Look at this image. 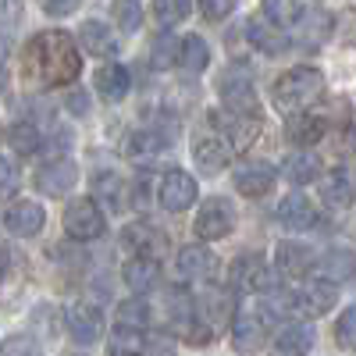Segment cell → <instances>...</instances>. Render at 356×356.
<instances>
[{"label": "cell", "mask_w": 356, "mask_h": 356, "mask_svg": "<svg viewBox=\"0 0 356 356\" xmlns=\"http://www.w3.org/2000/svg\"><path fill=\"white\" fill-rule=\"evenodd\" d=\"M79 68H82V57L75 50V40L68 33H61V29L40 33L25 50V72L33 75L40 86H47V89L75 82Z\"/></svg>", "instance_id": "cell-1"}, {"label": "cell", "mask_w": 356, "mask_h": 356, "mask_svg": "<svg viewBox=\"0 0 356 356\" xmlns=\"http://www.w3.org/2000/svg\"><path fill=\"white\" fill-rule=\"evenodd\" d=\"M321 93H324V75L317 68H292L275 82V107L285 114L307 111Z\"/></svg>", "instance_id": "cell-2"}, {"label": "cell", "mask_w": 356, "mask_h": 356, "mask_svg": "<svg viewBox=\"0 0 356 356\" xmlns=\"http://www.w3.org/2000/svg\"><path fill=\"white\" fill-rule=\"evenodd\" d=\"M65 232L72 235V239H79V243L100 239L104 235V214H100L97 200H89V196L72 200L65 207Z\"/></svg>", "instance_id": "cell-3"}, {"label": "cell", "mask_w": 356, "mask_h": 356, "mask_svg": "<svg viewBox=\"0 0 356 356\" xmlns=\"http://www.w3.org/2000/svg\"><path fill=\"white\" fill-rule=\"evenodd\" d=\"M228 278H232V285L239 289V292H267V289H271V282H275L271 264H267V257H260V253L235 257Z\"/></svg>", "instance_id": "cell-4"}, {"label": "cell", "mask_w": 356, "mask_h": 356, "mask_svg": "<svg viewBox=\"0 0 356 356\" xmlns=\"http://www.w3.org/2000/svg\"><path fill=\"white\" fill-rule=\"evenodd\" d=\"M271 321L275 314L267 307H246L235 314L232 321V339H235V349H253L267 339V332H271Z\"/></svg>", "instance_id": "cell-5"}, {"label": "cell", "mask_w": 356, "mask_h": 356, "mask_svg": "<svg viewBox=\"0 0 356 356\" xmlns=\"http://www.w3.org/2000/svg\"><path fill=\"white\" fill-rule=\"evenodd\" d=\"M157 196H161V207H164V211L178 214V211H189V207L196 203L200 186H196V178H193L189 171H168V175L161 178Z\"/></svg>", "instance_id": "cell-6"}, {"label": "cell", "mask_w": 356, "mask_h": 356, "mask_svg": "<svg viewBox=\"0 0 356 356\" xmlns=\"http://www.w3.org/2000/svg\"><path fill=\"white\" fill-rule=\"evenodd\" d=\"M232 228H235V207L225 196H214L200 207V214H196V235L200 239H225Z\"/></svg>", "instance_id": "cell-7"}, {"label": "cell", "mask_w": 356, "mask_h": 356, "mask_svg": "<svg viewBox=\"0 0 356 356\" xmlns=\"http://www.w3.org/2000/svg\"><path fill=\"white\" fill-rule=\"evenodd\" d=\"M335 282L328 278H314L307 282L303 289H296L292 292V314H303V317H321V314H328L332 303H335Z\"/></svg>", "instance_id": "cell-8"}, {"label": "cell", "mask_w": 356, "mask_h": 356, "mask_svg": "<svg viewBox=\"0 0 356 356\" xmlns=\"http://www.w3.org/2000/svg\"><path fill=\"white\" fill-rule=\"evenodd\" d=\"M43 221H47V214H43V207H40L36 200H18V203L8 207V214H4L8 232H15L18 239H29V235H36V232L43 228Z\"/></svg>", "instance_id": "cell-9"}, {"label": "cell", "mask_w": 356, "mask_h": 356, "mask_svg": "<svg viewBox=\"0 0 356 356\" xmlns=\"http://www.w3.org/2000/svg\"><path fill=\"white\" fill-rule=\"evenodd\" d=\"M221 100L232 114H257V93L250 86V75L232 72L221 79Z\"/></svg>", "instance_id": "cell-10"}, {"label": "cell", "mask_w": 356, "mask_h": 356, "mask_svg": "<svg viewBox=\"0 0 356 356\" xmlns=\"http://www.w3.org/2000/svg\"><path fill=\"white\" fill-rule=\"evenodd\" d=\"M65 321H68V332L79 346H93L100 335H104V321L93 307H86V303H75L65 310Z\"/></svg>", "instance_id": "cell-11"}, {"label": "cell", "mask_w": 356, "mask_h": 356, "mask_svg": "<svg viewBox=\"0 0 356 356\" xmlns=\"http://www.w3.org/2000/svg\"><path fill=\"white\" fill-rule=\"evenodd\" d=\"M75 182H79V168L72 161H50L47 168L36 171V186L47 196H65L68 189H75Z\"/></svg>", "instance_id": "cell-12"}, {"label": "cell", "mask_w": 356, "mask_h": 356, "mask_svg": "<svg viewBox=\"0 0 356 356\" xmlns=\"http://www.w3.org/2000/svg\"><path fill=\"white\" fill-rule=\"evenodd\" d=\"M278 221L289 228V232H307L317 225V211L314 203L303 196V193H289L282 203H278Z\"/></svg>", "instance_id": "cell-13"}, {"label": "cell", "mask_w": 356, "mask_h": 356, "mask_svg": "<svg viewBox=\"0 0 356 356\" xmlns=\"http://www.w3.org/2000/svg\"><path fill=\"white\" fill-rule=\"evenodd\" d=\"M314 264H317V257H314L310 246L282 243L278 253H275V267H278V275H285V278H303V275H310Z\"/></svg>", "instance_id": "cell-14"}, {"label": "cell", "mask_w": 356, "mask_h": 356, "mask_svg": "<svg viewBox=\"0 0 356 356\" xmlns=\"http://www.w3.org/2000/svg\"><path fill=\"white\" fill-rule=\"evenodd\" d=\"M125 285L132 289V292H150V289H157V282H161V264H157V257H146V253H136L129 264H125Z\"/></svg>", "instance_id": "cell-15"}, {"label": "cell", "mask_w": 356, "mask_h": 356, "mask_svg": "<svg viewBox=\"0 0 356 356\" xmlns=\"http://www.w3.org/2000/svg\"><path fill=\"white\" fill-rule=\"evenodd\" d=\"M79 43L86 47V54H93V57H111V54L118 50L114 29H111V25H104L100 18L82 22V29H79Z\"/></svg>", "instance_id": "cell-16"}, {"label": "cell", "mask_w": 356, "mask_h": 356, "mask_svg": "<svg viewBox=\"0 0 356 356\" xmlns=\"http://www.w3.org/2000/svg\"><path fill=\"white\" fill-rule=\"evenodd\" d=\"M324 132H328V122H324V118L307 114V111H292L289 125H285V136L296 146H314V143H321Z\"/></svg>", "instance_id": "cell-17"}, {"label": "cell", "mask_w": 356, "mask_h": 356, "mask_svg": "<svg viewBox=\"0 0 356 356\" xmlns=\"http://www.w3.org/2000/svg\"><path fill=\"white\" fill-rule=\"evenodd\" d=\"M122 243L129 246V250H136V253H146V257H157V253H164V232H157L154 225H146V221H136V225H129L125 232H122Z\"/></svg>", "instance_id": "cell-18"}, {"label": "cell", "mask_w": 356, "mask_h": 356, "mask_svg": "<svg viewBox=\"0 0 356 356\" xmlns=\"http://www.w3.org/2000/svg\"><path fill=\"white\" fill-rule=\"evenodd\" d=\"M178 271H182L186 278H214L218 257L207 246H186L182 253H178Z\"/></svg>", "instance_id": "cell-19"}, {"label": "cell", "mask_w": 356, "mask_h": 356, "mask_svg": "<svg viewBox=\"0 0 356 356\" xmlns=\"http://www.w3.org/2000/svg\"><path fill=\"white\" fill-rule=\"evenodd\" d=\"M271 186H275V171L267 164H243L235 171V189L243 196H264Z\"/></svg>", "instance_id": "cell-20"}, {"label": "cell", "mask_w": 356, "mask_h": 356, "mask_svg": "<svg viewBox=\"0 0 356 356\" xmlns=\"http://www.w3.org/2000/svg\"><path fill=\"white\" fill-rule=\"evenodd\" d=\"M129 86H132V75H129V68H122V65H104L100 72H97V93L104 97V100H111V104H118L125 93H129Z\"/></svg>", "instance_id": "cell-21"}, {"label": "cell", "mask_w": 356, "mask_h": 356, "mask_svg": "<svg viewBox=\"0 0 356 356\" xmlns=\"http://www.w3.org/2000/svg\"><path fill=\"white\" fill-rule=\"evenodd\" d=\"M193 157H196V168H200L203 175H221V171L228 168V161H232L228 146L218 143V139H203V143H196Z\"/></svg>", "instance_id": "cell-22"}, {"label": "cell", "mask_w": 356, "mask_h": 356, "mask_svg": "<svg viewBox=\"0 0 356 356\" xmlns=\"http://www.w3.org/2000/svg\"><path fill=\"white\" fill-rule=\"evenodd\" d=\"M246 36H250V43L260 47L264 54H282V50H285V36L278 33V25L267 22V18H250V22H246Z\"/></svg>", "instance_id": "cell-23"}, {"label": "cell", "mask_w": 356, "mask_h": 356, "mask_svg": "<svg viewBox=\"0 0 356 356\" xmlns=\"http://www.w3.org/2000/svg\"><path fill=\"white\" fill-rule=\"evenodd\" d=\"M175 65H182L189 75H200L207 65H211V47L203 43V36L178 40V61H175Z\"/></svg>", "instance_id": "cell-24"}, {"label": "cell", "mask_w": 356, "mask_h": 356, "mask_svg": "<svg viewBox=\"0 0 356 356\" xmlns=\"http://www.w3.org/2000/svg\"><path fill=\"white\" fill-rule=\"evenodd\" d=\"M114 324L118 332H146V324H150V307H146L143 300H129V303H118L114 310Z\"/></svg>", "instance_id": "cell-25"}, {"label": "cell", "mask_w": 356, "mask_h": 356, "mask_svg": "<svg viewBox=\"0 0 356 356\" xmlns=\"http://www.w3.org/2000/svg\"><path fill=\"white\" fill-rule=\"evenodd\" d=\"M310 346H314V328L310 324H300V321L285 324V328L275 335V349L278 353H307Z\"/></svg>", "instance_id": "cell-26"}, {"label": "cell", "mask_w": 356, "mask_h": 356, "mask_svg": "<svg viewBox=\"0 0 356 356\" xmlns=\"http://www.w3.org/2000/svg\"><path fill=\"white\" fill-rule=\"evenodd\" d=\"M164 150H168V143H164L157 132H132V139H129V157H132L136 164H150V161H157Z\"/></svg>", "instance_id": "cell-27"}, {"label": "cell", "mask_w": 356, "mask_h": 356, "mask_svg": "<svg viewBox=\"0 0 356 356\" xmlns=\"http://www.w3.org/2000/svg\"><path fill=\"white\" fill-rule=\"evenodd\" d=\"M317 175H321V161L314 154H296L285 161V178L292 186H310Z\"/></svg>", "instance_id": "cell-28"}, {"label": "cell", "mask_w": 356, "mask_h": 356, "mask_svg": "<svg viewBox=\"0 0 356 356\" xmlns=\"http://www.w3.org/2000/svg\"><path fill=\"white\" fill-rule=\"evenodd\" d=\"M8 143H11V150H18L22 157L36 154L40 146H43V139H40L36 125H29V122H22V125H11V132H8Z\"/></svg>", "instance_id": "cell-29"}, {"label": "cell", "mask_w": 356, "mask_h": 356, "mask_svg": "<svg viewBox=\"0 0 356 356\" xmlns=\"http://www.w3.org/2000/svg\"><path fill=\"white\" fill-rule=\"evenodd\" d=\"M324 200H328L332 207H349L353 203V178H349V171H332V178H328V186H324Z\"/></svg>", "instance_id": "cell-30"}, {"label": "cell", "mask_w": 356, "mask_h": 356, "mask_svg": "<svg viewBox=\"0 0 356 356\" xmlns=\"http://www.w3.org/2000/svg\"><path fill=\"white\" fill-rule=\"evenodd\" d=\"M303 25H307V33H300V40L314 50V47H321L324 40L332 36V18L324 15V11H310L307 18H303Z\"/></svg>", "instance_id": "cell-31"}, {"label": "cell", "mask_w": 356, "mask_h": 356, "mask_svg": "<svg viewBox=\"0 0 356 356\" xmlns=\"http://www.w3.org/2000/svg\"><path fill=\"white\" fill-rule=\"evenodd\" d=\"M193 11V0H154V15L164 29L178 25V22H186Z\"/></svg>", "instance_id": "cell-32"}, {"label": "cell", "mask_w": 356, "mask_h": 356, "mask_svg": "<svg viewBox=\"0 0 356 356\" xmlns=\"http://www.w3.org/2000/svg\"><path fill=\"white\" fill-rule=\"evenodd\" d=\"M321 271L328 275L332 282H346V278H353V253H349V250H332L328 257L321 260Z\"/></svg>", "instance_id": "cell-33"}, {"label": "cell", "mask_w": 356, "mask_h": 356, "mask_svg": "<svg viewBox=\"0 0 356 356\" xmlns=\"http://www.w3.org/2000/svg\"><path fill=\"white\" fill-rule=\"evenodd\" d=\"M264 18L275 25L300 22V0H264Z\"/></svg>", "instance_id": "cell-34"}, {"label": "cell", "mask_w": 356, "mask_h": 356, "mask_svg": "<svg viewBox=\"0 0 356 356\" xmlns=\"http://www.w3.org/2000/svg\"><path fill=\"white\" fill-rule=\"evenodd\" d=\"M114 18H118L122 33H139V25H143V11H139L136 0H122V4L114 8Z\"/></svg>", "instance_id": "cell-35"}, {"label": "cell", "mask_w": 356, "mask_h": 356, "mask_svg": "<svg viewBox=\"0 0 356 356\" xmlns=\"http://www.w3.org/2000/svg\"><path fill=\"white\" fill-rule=\"evenodd\" d=\"M150 61H154V68H171V65L178 61V40H175V36H161V40L154 43Z\"/></svg>", "instance_id": "cell-36"}, {"label": "cell", "mask_w": 356, "mask_h": 356, "mask_svg": "<svg viewBox=\"0 0 356 356\" xmlns=\"http://www.w3.org/2000/svg\"><path fill=\"white\" fill-rule=\"evenodd\" d=\"M93 186H97V193H100L111 207H122V189H125V182H122L118 175H111V171H107V175H97Z\"/></svg>", "instance_id": "cell-37"}, {"label": "cell", "mask_w": 356, "mask_h": 356, "mask_svg": "<svg viewBox=\"0 0 356 356\" xmlns=\"http://www.w3.org/2000/svg\"><path fill=\"white\" fill-rule=\"evenodd\" d=\"M193 314H196V307H193V296H186L182 289L178 292H171V317L182 324V328H189L193 324Z\"/></svg>", "instance_id": "cell-38"}, {"label": "cell", "mask_w": 356, "mask_h": 356, "mask_svg": "<svg viewBox=\"0 0 356 356\" xmlns=\"http://www.w3.org/2000/svg\"><path fill=\"white\" fill-rule=\"evenodd\" d=\"M18 193V164L11 157H0V200Z\"/></svg>", "instance_id": "cell-39"}, {"label": "cell", "mask_w": 356, "mask_h": 356, "mask_svg": "<svg viewBox=\"0 0 356 356\" xmlns=\"http://www.w3.org/2000/svg\"><path fill=\"white\" fill-rule=\"evenodd\" d=\"M335 339H339L342 349H353V342H356V310H353V307L342 310V317H339V324H335Z\"/></svg>", "instance_id": "cell-40"}, {"label": "cell", "mask_w": 356, "mask_h": 356, "mask_svg": "<svg viewBox=\"0 0 356 356\" xmlns=\"http://www.w3.org/2000/svg\"><path fill=\"white\" fill-rule=\"evenodd\" d=\"M0 353H4V356H36L40 342L29 339V335H15V339H8L4 346H0Z\"/></svg>", "instance_id": "cell-41"}, {"label": "cell", "mask_w": 356, "mask_h": 356, "mask_svg": "<svg viewBox=\"0 0 356 356\" xmlns=\"http://www.w3.org/2000/svg\"><path fill=\"white\" fill-rule=\"evenodd\" d=\"M200 11L211 18V22H221L235 11V0H200Z\"/></svg>", "instance_id": "cell-42"}, {"label": "cell", "mask_w": 356, "mask_h": 356, "mask_svg": "<svg viewBox=\"0 0 356 356\" xmlns=\"http://www.w3.org/2000/svg\"><path fill=\"white\" fill-rule=\"evenodd\" d=\"M36 4H40L47 15H54V18H65V15L79 11V4H82V0H36Z\"/></svg>", "instance_id": "cell-43"}, {"label": "cell", "mask_w": 356, "mask_h": 356, "mask_svg": "<svg viewBox=\"0 0 356 356\" xmlns=\"http://www.w3.org/2000/svg\"><path fill=\"white\" fill-rule=\"evenodd\" d=\"M136 349H143V342H139V332H114L111 353H136Z\"/></svg>", "instance_id": "cell-44"}, {"label": "cell", "mask_w": 356, "mask_h": 356, "mask_svg": "<svg viewBox=\"0 0 356 356\" xmlns=\"http://www.w3.org/2000/svg\"><path fill=\"white\" fill-rule=\"evenodd\" d=\"M15 18H22V0H0V22H15Z\"/></svg>", "instance_id": "cell-45"}, {"label": "cell", "mask_w": 356, "mask_h": 356, "mask_svg": "<svg viewBox=\"0 0 356 356\" xmlns=\"http://www.w3.org/2000/svg\"><path fill=\"white\" fill-rule=\"evenodd\" d=\"M65 104H68V111H72V114H86V111H89V104H86V93H82V89H75V93H72Z\"/></svg>", "instance_id": "cell-46"}, {"label": "cell", "mask_w": 356, "mask_h": 356, "mask_svg": "<svg viewBox=\"0 0 356 356\" xmlns=\"http://www.w3.org/2000/svg\"><path fill=\"white\" fill-rule=\"evenodd\" d=\"M8 271H11V246L0 243V278H4Z\"/></svg>", "instance_id": "cell-47"}, {"label": "cell", "mask_w": 356, "mask_h": 356, "mask_svg": "<svg viewBox=\"0 0 356 356\" xmlns=\"http://www.w3.org/2000/svg\"><path fill=\"white\" fill-rule=\"evenodd\" d=\"M8 54H11V47H8V36H4V33H0V65H4V61H8Z\"/></svg>", "instance_id": "cell-48"}]
</instances>
